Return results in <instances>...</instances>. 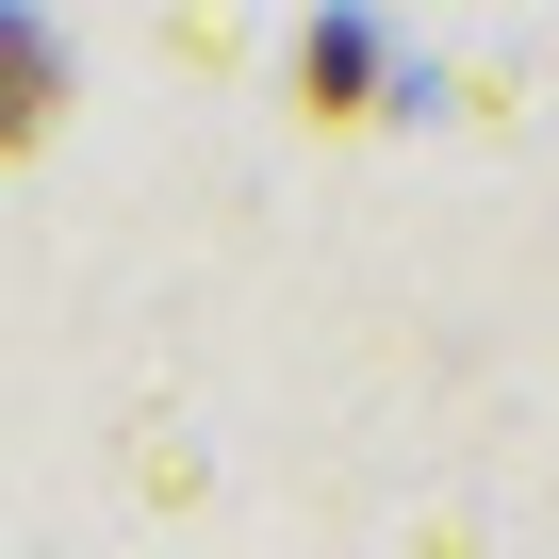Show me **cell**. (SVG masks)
I'll return each instance as SVG.
<instances>
[{"label": "cell", "instance_id": "1", "mask_svg": "<svg viewBox=\"0 0 559 559\" xmlns=\"http://www.w3.org/2000/svg\"><path fill=\"white\" fill-rule=\"evenodd\" d=\"M50 99H67V67H50L34 34H0V148H34V132H50Z\"/></svg>", "mask_w": 559, "mask_h": 559}]
</instances>
